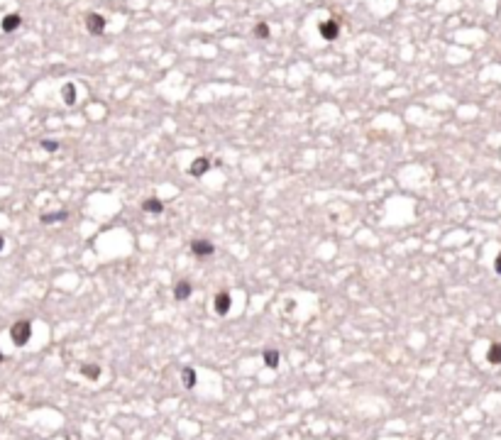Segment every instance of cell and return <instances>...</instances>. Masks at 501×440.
I'll use <instances>...</instances> for the list:
<instances>
[{"instance_id":"cell-8","label":"cell","mask_w":501,"mask_h":440,"mask_svg":"<svg viewBox=\"0 0 501 440\" xmlns=\"http://www.w3.org/2000/svg\"><path fill=\"white\" fill-rule=\"evenodd\" d=\"M191 296V284L189 281H179L176 286H174V299L176 301H186Z\"/></svg>"},{"instance_id":"cell-5","label":"cell","mask_w":501,"mask_h":440,"mask_svg":"<svg viewBox=\"0 0 501 440\" xmlns=\"http://www.w3.org/2000/svg\"><path fill=\"white\" fill-rule=\"evenodd\" d=\"M338 32H340V27H338L335 20H325V22H320V35H323V40H335Z\"/></svg>"},{"instance_id":"cell-7","label":"cell","mask_w":501,"mask_h":440,"mask_svg":"<svg viewBox=\"0 0 501 440\" xmlns=\"http://www.w3.org/2000/svg\"><path fill=\"white\" fill-rule=\"evenodd\" d=\"M20 25H22V18H20V15H5V18H3V22H0L3 32H15Z\"/></svg>"},{"instance_id":"cell-17","label":"cell","mask_w":501,"mask_h":440,"mask_svg":"<svg viewBox=\"0 0 501 440\" xmlns=\"http://www.w3.org/2000/svg\"><path fill=\"white\" fill-rule=\"evenodd\" d=\"M42 147H44L47 152H57V149H59V142H54V140H44Z\"/></svg>"},{"instance_id":"cell-1","label":"cell","mask_w":501,"mask_h":440,"mask_svg":"<svg viewBox=\"0 0 501 440\" xmlns=\"http://www.w3.org/2000/svg\"><path fill=\"white\" fill-rule=\"evenodd\" d=\"M10 338H13V342H15L18 347L27 345L30 338H32V325H30V320H18V323L10 328Z\"/></svg>"},{"instance_id":"cell-14","label":"cell","mask_w":501,"mask_h":440,"mask_svg":"<svg viewBox=\"0 0 501 440\" xmlns=\"http://www.w3.org/2000/svg\"><path fill=\"white\" fill-rule=\"evenodd\" d=\"M264 364L271 367V369L279 367V352H276V350H267V352H264Z\"/></svg>"},{"instance_id":"cell-15","label":"cell","mask_w":501,"mask_h":440,"mask_svg":"<svg viewBox=\"0 0 501 440\" xmlns=\"http://www.w3.org/2000/svg\"><path fill=\"white\" fill-rule=\"evenodd\" d=\"M64 100H66V105H71V103L76 100V88H74V83H66V86H64Z\"/></svg>"},{"instance_id":"cell-18","label":"cell","mask_w":501,"mask_h":440,"mask_svg":"<svg viewBox=\"0 0 501 440\" xmlns=\"http://www.w3.org/2000/svg\"><path fill=\"white\" fill-rule=\"evenodd\" d=\"M494 269H496V274H501V252H499V257H496V262H494Z\"/></svg>"},{"instance_id":"cell-9","label":"cell","mask_w":501,"mask_h":440,"mask_svg":"<svg viewBox=\"0 0 501 440\" xmlns=\"http://www.w3.org/2000/svg\"><path fill=\"white\" fill-rule=\"evenodd\" d=\"M81 374L88 377V379H98V377H100V367L93 364V362H86V364L81 367Z\"/></svg>"},{"instance_id":"cell-10","label":"cell","mask_w":501,"mask_h":440,"mask_svg":"<svg viewBox=\"0 0 501 440\" xmlns=\"http://www.w3.org/2000/svg\"><path fill=\"white\" fill-rule=\"evenodd\" d=\"M486 360H489L491 364H501V342H494V345L489 347Z\"/></svg>"},{"instance_id":"cell-20","label":"cell","mask_w":501,"mask_h":440,"mask_svg":"<svg viewBox=\"0 0 501 440\" xmlns=\"http://www.w3.org/2000/svg\"><path fill=\"white\" fill-rule=\"evenodd\" d=\"M0 362H3V352H0Z\"/></svg>"},{"instance_id":"cell-13","label":"cell","mask_w":501,"mask_h":440,"mask_svg":"<svg viewBox=\"0 0 501 440\" xmlns=\"http://www.w3.org/2000/svg\"><path fill=\"white\" fill-rule=\"evenodd\" d=\"M181 377H184V386H186V389H193V386H196V372H193L191 367H186V369L181 372Z\"/></svg>"},{"instance_id":"cell-11","label":"cell","mask_w":501,"mask_h":440,"mask_svg":"<svg viewBox=\"0 0 501 440\" xmlns=\"http://www.w3.org/2000/svg\"><path fill=\"white\" fill-rule=\"evenodd\" d=\"M66 218H69L66 210H59V213H44V215H42V223L49 225V223H59V220H66Z\"/></svg>"},{"instance_id":"cell-16","label":"cell","mask_w":501,"mask_h":440,"mask_svg":"<svg viewBox=\"0 0 501 440\" xmlns=\"http://www.w3.org/2000/svg\"><path fill=\"white\" fill-rule=\"evenodd\" d=\"M254 35H257L259 40H267V37H269V27H267V22H259V25L254 27Z\"/></svg>"},{"instance_id":"cell-2","label":"cell","mask_w":501,"mask_h":440,"mask_svg":"<svg viewBox=\"0 0 501 440\" xmlns=\"http://www.w3.org/2000/svg\"><path fill=\"white\" fill-rule=\"evenodd\" d=\"M86 27H88L91 35H103L105 32V18L96 15V13H88L86 15Z\"/></svg>"},{"instance_id":"cell-4","label":"cell","mask_w":501,"mask_h":440,"mask_svg":"<svg viewBox=\"0 0 501 440\" xmlns=\"http://www.w3.org/2000/svg\"><path fill=\"white\" fill-rule=\"evenodd\" d=\"M191 252L196 257H208V255H213V245L208 240H193L191 242Z\"/></svg>"},{"instance_id":"cell-12","label":"cell","mask_w":501,"mask_h":440,"mask_svg":"<svg viewBox=\"0 0 501 440\" xmlns=\"http://www.w3.org/2000/svg\"><path fill=\"white\" fill-rule=\"evenodd\" d=\"M142 208H144L147 213H161V210H164L161 200H156V198H147V200L142 203Z\"/></svg>"},{"instance_id":"cell-6","label":"cell","mask_w":501,"mask_h":440,"mask_svg":"<svg viewBox=\"0 0 501 440\" xmlns=\"http://www.w3.org/2000/svg\"><path fill=\"white\" fill-rule=\"evenodd\" d=\"M208 169H211V161H208L206 157H198V159H196V161L191 164L189 174H191V176H203V174H206Z\"/></svg>"},{"instance_id":"cell-19","label":"cell","mask_w":501,"mask_h":440,"mask_svg":"<svg viewBox=\"0 0 501 440\" xmlns=\"http://www.w3.org/2000/svg\"><path fill=\"white\" fill-rule=\"evenodd\" d=\"M3 247H5V240H3V238H0V250H3Z\"/></svg>"},{"instance_id":"cell-3","label":"cell","mask_w":501,"mask_h":440,"mask_svg":"<svg viewBox=\"0 0 501 440\" xmlns=\"http://www.w3.org/2000/svg\"><path fill=\"white\" fill-rule=\"evenodd\" d=\"M230 303H232V299H230L228 291H220V294L213 299V308H215L218 316H225V313L230 311Z\"/></svg>"}]
</instances>
